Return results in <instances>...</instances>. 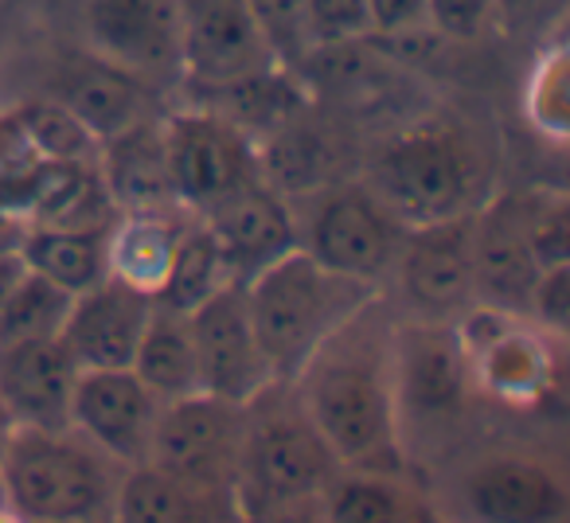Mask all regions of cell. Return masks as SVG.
<instances>
[{
  "instance_id": "cell-1",
  "label": "cell",
  "mask_w": 570,
  "mask_h": 523,
  "mask_svg": "<svg viewBox=\"0 0 570 523\" xmlns=\"http://www.w3.org/2000/svg\"><path fill=\"white\" fill-rule=\"evenodd\" d=\"M395 317L399 313L387 305V294L372 297L289 379L305 414L344 468H411L399 437L391 379Z\"/></svg>"
},
{
  "instance_id": "cell-2",
  "label": "cell",
  "mask_w": 570,
  "mask_h": 523,
  "mask_svg": "<svg viewBox=\"0 0 570 523\" xmlns=\"http://www.w3.org/2000/svg\"><path fill=\"white\" fill-rule=\"evenodd\" d=\"M360 176L403 227L476 211L492 196L481 141L442 114H422L391 129L367 152Z\"/></svg>"
},
{
  "instance_id": "cell-3",
  "label": "cell",
  "mask_w": 570,
  "mask_h": 523,
  "mask_svg": "<svg viewBox=\"0 0 570 523\" xmlns=\"http://www.w3.org/2000/svg\"><path fill=\"white\" fill-rule=\"evenodd\" d=\"M341 468L289 383H269L243 406V442L230 481V507L243 523H266L313 500Z\"/></svg>"
},
{
  "instance_id": "cell-4",
  "label": "cell",
  "mask_w": 570,
  "mask_h": 523,
  "mask_svg": "<svg viewBox=\"0 0 570 523\" xmlns=\"http://www.w3.org/2000/svg\"><path fill=\"white\" fill-rule=\"evenodd\" d=\"M380 294L383 289L321 266L305 250L282 254L266 270L243 282L254 336L277 383L294 379L313 352Z\"/></svg>"
},
{
  "instance_id": "cell-5",
  "label": "cell",
  "mask_w": 570,
  "mask_h": 523,
  "mask_svg": "<svg viewBox=\"0 0 570 523\" xmlns=\"http://www.w3.org/2000/svg\"><path fill=\"white\" fill-rule=\"evenodd\" d=\"M126 468L79 430L17 426L0 453V496L24 523H114Z\"/></svg>"
},
{
  "instance_id": "cell-6",
  "label": "cell",
  "mask_w": 570,
  "mask_h": 523,
  "mask_svg": "<svg viewBox=\"0 0 570 523\" xmlns=\"http://www.w3.org/2000/svg\"><path fill=\"white\" fill-rule=\"evenodd\" d=\"M391 379L406 465H414V453L426 445H445V434L465 426L481 403L453 320L395 317Z\"/></svg>"
},
{
  "instance_id": "cell-7",
  "label": "cell",
  "mask_w": 570,
  "mask_h": 523,
  "mask_svg": "<svg viewBox=\"0 0 570 523\" xmlns=\"http://www.w3.org/2000/svg\"><path fill=\"white\" fill-rule=\"evenodd\" d=\"M430 512L434 523H567L570 484L547 453L492 445L450 468Z\"/></svg>"
},
{
  "instance_id": "cell-8",
  "label": "cell",
  "mask_w": 570,
  "mask_h": 523,
  "mask_svg": "<svg viewBox=\"0 0 570 523\" xmlns=\"http://www.w3.org/2000/svg\"><path fill=\"white\" fill-rule=\"evenodd\" d=\"M453 333L481 403L531 414L562 395V341L531 317L473 302L453 320Z\"/></svg>"
},
{
  "instance_id": "cell-9",
  "label": "cell",
  "mask_w": 570,
  "mask_h": 523,
  "mask_svg": "<svg viewBox=\"0 0 570 523\" xmlns=\"http://www.w3.org/2000/svg\"><path fill=\"white\" fill-rule=\"evenodd\" d=\"M289 204L297 219V250L344 278H356L375 289L387 286L391 262L403 246L406 227L367 188L364 176L328 180Z\"/></svg>"
},
{
  "instance_id": "cell-10",
  "label": "cell",
  "mask_w": 570,
  "mask_h": 523,
  "mask_svg": "<svg viewBox=\"0 0 570 523\" xmlns=\"http://www.w3.org/2000/svg\"><path fill=\"white\" fill-rule=\"evenodd\" d=\"M165 149L176 204L188 215H204L235 191L262 180L258 145L235 121L204 102L165 110Z\"/></svg>"
},
{
  "instance_id": "cell-11",
  "label": "cell",
  "mask_w": 570,
  "mask_h": 523,
  "mask_svg": "<svg viewBox=\"0 0 570 523\" xmlns=\"http://www.w3.org/2000/svg\"><path fill=\"white\" fill-rule=\"evenodd\" d=\"M387 286L403 302V317L458 320L476 302L473 274V211L442 223L406 227L391 262ZM383 286V294H387Z\"/></svg>"
},
{
  "instance_id": "cell-12",
  "label": "cell",
  "mask_w": 570,
  "mask_h": 523,
  "mask_svg": "<svg viewBox=\"0 0 570 523\" xmlns=\"http://www.w3.org/2000/svg\"><path fill=\"white\" fill-rule=\"evenodd\" d=\"M238 442H243V406L199 391V395L160 403L145 465L165 468L168 476L207 492V496L230 500Z\"/></svg>"
},
{
  "instance_id": "cell-13",
  "label": "cell",
  "mask_w": 570,
  "mask_h": 523,
  "mask_svg": "<svg viewBox=\"0 0 570 523\" xmlns=\"http://www.w3.org/2000/svg\"><path fill=\"white\" fill-rule=\"evenodd\" d=\"M82 40L149 90L184 82L176 0H82Z\"/></svg>"
},
{
  "instance_id": "cell-14",
  "label": "cell",
  "mask_w": 570,
  "mask_h": 523,
  "mask_svg": "<svg viewBox=\"0 0 570 523\" xmlns=\"http://www.w3.org/2000/svg\"><path fill=\"white\" fill-rule=\"evenodd\" d=\"M176 20L184 82L199 95L243 82L266 67H282L269 56L246 0H176Z\"/></svg>"
},
{
  "instance_id": "cell-15",
  "label": "cell",
  "mask_w": 570,
  "mask_h": 523,
  "mask_svg": "<svg viewBox=\"0 0 570 523\" xmlns=\"http://www.w3.org/2000/svg\"><path fill=\"white\" fill-rule=\"evenodd\" d=\"M188 317H191V341H196L199 391L204 395L246 406L269 383H277L274 372H269L266 352H262L258 336H254L243 282L219 289L212 302L191 309Z\"/></svg>"
},
{
  "instance_id": "cell-16",
  "label": "cell",
  "mask_w": 570,
  "mask_h": 523,
  "mask_svg": "<svg viewBox=\"0 0 570 523\" xmlns=\"http://www.w3.org/2000/svg\"><path fill=\"white\" fill-rule=\"evenodd\" d=\"M157 414L160 398L129 367L79 372L71 398V430H79L121 468H137L149 461Z\"/></svg>"
},
{
  "instance_id": "cell-17",
  "label": "cell",
  "mask_w": 570,
  "mask_h": 523,
  "mask_svg": "<svg viewBox=\"0 0 570 523\" xmlns=\"http://www.w3.org/2000/svg\"><path fill=\"white\" fill-rule=\"evenodd\" d=\"M157 297L137 294L126 282L106 274L98 286L71 297L63 320V348L79 364V372H110V367H134L137 344L149 325Z\"/></svg>"
},
{
  "instance_id": "cell-18",
  "label": "cell",
  "mask_w": 570,
  "mask_h": 523,
  "mask_svg": "<svg viewBox=\"0 0 570 523\" xmlns=\"http://www.w3.org/2000/svg\"><path fill=\"white\" fill-rule=\"evenodd\" d=\"M98 180L118 215H173L184 211L176 204L173 176H168L165 118L157 110L137 118L134 126L118 129L98 141Z\"/></svg>"
},
{
  "instance_id": "cell-19",
  "label": "cell",
  "mask_w": 570,
  "mask_h": 523,
  "mask_svg": "<svg viewBox=\"0 0 570 523\" xmlns=\"http://www.w3.org/2000/svg\"><path fill=\"white\" fill-rule=\"evenodd\" d=\"M473 274L476 302L508 313H528L539 270L523 230L520 191H497L473 211Z\"/></svg>"
},
{
  "instance_id": "cell-20",
  "label": "cell",
  "mask_w": 570,
  "mask_h": 523,
  "mask_svg": "<svg viewBox=\"0 0 570 523\" xmlns=\"http://www.w3.org/2000/svg\"><path fill=\"white\" fill-rule=\"evenodd\" d=\"M196 219H204V227L219 243L235 282L254 278L258 270H266L269 262L297 250L294 204L282 191L269 188L266 180L235 191V196H227Z\"/></svg>"
},
{
  "instance_id": "cell-21",
  "label": "cell",
  "mask_w": 570,
  "mask_h": 523,
  "mask_svg": "<svg viewBox=\"0 0 570 523\" xmlns=\"http://www.w3.org/2000/svg\"><path fill=\"white\" fill-rule=\"evenodd\" d=\"M79 364L59 336L0 344V403L28 430H67Z\"/></svg>"
},
{
  "instance_id": "cell-22",
  "label": "cell",
  "mask_w": 570,
  "mask_h": 523,
  "mask_svg": "<svg viewBox=\"0 0 570 523\" xmlns=\"http://www.w3.org/2000/svg\"><path fill=\"white\" fill-rule=\"evenodd\" d=\"M51 98L67 106L98 141H106L118 129L134 126L137 118L153 114L149 87L137 82L129 71L98 59L95 51H82L75 59H63V67L51 79Z\"/></svg>"
},
{
  "instance_id": "cell-23",
  "label": "cell",
  "mask_w": 570,
  "mask_h": 523,
  "mask_svg": "<svg viewBox=\"0 0 570 523\" xmlns=\"http://www.w3.org/2000/svg\"><path fill=\"white\" fill-rule=\"evenodd\" d=\"M325 523H434L430 496L406 473L387 468H336L317 492Z\"/></svg>"
},
{
  "instance_id": "cell-24",
  "label": "cell",
  "mask_w": 570,
  "mask_h": 523,
  "mask_svg": "<svg viewBox=\"0 0 570 523\" xmlns=\"http://www.w3.org/2000/svg\"><path fill=\"white\" fill-rule=\"evenodd\" d=\"M313 110H317V102L258 141L262 180L274 191H282L285 199L309 196L321 184L341 180V172H336V160H341L336 137L313 121Z\"/></svg>"
},
{
  "instance_id": "cell-25",
  "label": "cell",
  "mask_w": 570,
  "mask_h": 523,
  "mask_svg": "<svg viewBox=\"0 0 570 523\" xmlns=\"http://www.w3.org/2000/svg\"><path fill=\"white\" fill-rule=\"evenodd\" d=\"M188 211L173 215H118L106 230V274L126 282L137 294L157 297L168 282L176 243L184 235Z\"/></svg>"
},
{
  "instance_id": "cell-26",
  "label": "cell",
  "mask_w": 570,
  "mask_h": 523,
  "mask_svg": "<svg viewBox=\"0 0 570 523\" xmlns=\"http://www.w3.org/2000/svg\"><path fill=\"white\" fill-rule=\"evenodd\" d=\"M129 372H134L160 403L199 395V364H196V341H191L188 313L153 302L149 325H145Z\"/></svg>"
},
{
  "instance_id": "cell-27",
  "label": "cell",
  "mask_w": 570,
  "mask_h": 523,
  "mask_svg": "<svg viewBox=\"0 0 570 523\" xmlns=\"http://www.w3.org/2000/svg\"><path fill=\"white\" fill-rule=\"evenodd\" d=\"M106 230L110 227H28L20 258L32 274L75 297L106 278Z\"/></svg>"
},
{
  "instance_id": "cell-28",
  "label": "cell",
  "mask_w": 570,
  "mask_h": 523,
  "mask_svg": "<svg viewBox=\"0 0 570 523\" xmlns=\"http://www.w3.org/2000/svg\"><path fill=\"white\" fill-rule=\"evenodd\" d=\"M215 496L168 476L157 465L126 468L114 500V523H204Z\"/></svg>"
},
{
  "instance_id": "cell-29",
  "label": "cell",
  "mask_w": 570,
  "mask_h": 523,
  "mask_svg": "<svg viewBox=\"0 0 570 523\" xmlns=\"http://www.w3.org/2000/svg\"><path fill=\"white\" fill-rule=\"evenodd\" d=\"M227 286H235V274H230L227 258H223L212 230L204 227V219L191 215V219L184 223V235H180V243H176L173 270H168V282L157 294V302L168 305V309L191 313L204 302H212V297Z\"/></svg>"
},
{
  "instance_id": "cell-30",
  "label": "cell",
  "mask_w": 570,
  "mask_h": 523,
  "mask_svg": "<svg viewBox=\"0 0 570 523\" xmlns=\"http://www.w3.org/2000/svg\"><path fill=\"white\" fill-rule=\"evenodd\" d=\"M523 114L543 141L562 145L570 134V71H567V40L551 36L539 43L535 63L523 82Z\"/></svg>"
},
{
  "instance_id": "cell-31",
  "label": "cell",
  "mask_w": 570,
  "mask_h": 523,
  "mask_svg": "<svg viewBox=\"0 0 570 523\" xmlns=\"http://www.w3.org/2000/svg\"><path fill=\"white\" fill-rule=\"evenodd\" d=\"M9 110L40 160H95L98 157V137L90 134L59 98L32 95V98H24V102L9 106Z\"/></svg>"
},
{
  "instance_id": "cell-32",
  "label": "cell",
  "mask_w": 570,
  "mask_h": 523,
  "mask_svg": "<svg viewBox=\"0 0 570 523\" xmlns=\"http://www.w3.org/2000/svg\"><path fill=\"white\" fill-rule=\"evenodd\" d=\"M67 309H71V294H63L59 286H51L40 274L28 270L20 278V286L9 294V302L0 305V344L59 336Z\"/></svg>"
},
{
  "instance_id": "cell-33",
  "label": "cell",
  "mask_w": 570,
  "mask_h": 523,
  "mask_svg": "<svg viewBox=\"0 0 570 523\" xmlns=\"http://www.w3.org/2000/svg\"><path fill=\"white\" fill-rule=\"evenodd\" d=\"M523 230L539 270L567 266L570 262V199L562 188H528L520 191Z\"/></svg>"
},
{
  "instance_id": "cell-34",
  "label": "cell",
  "mask_w": 570,
  "mask_h": 523,
  "mask_svg": "<svg viewBox=\"0 0 570 523\" xmlns=\"http://www.w3.org/2000/svg\"><path fill=\"white\" fill-rule=\"evenodd\" d=\"M254 12L262 40H266L269 56L289 71H302L309 59V0H246Z\"/></svg>"
},
{
  "instance_id": "cell-35",
  "label": "cell",
  "mask_w": 570,
  "mask_h": 523,
  "mask_svg": "<svg viewBox=\"0 0 570 523\" xmlns=\"http://www.w3.org/2000/svg\"><path fill=\"white\" fill-rule=\"evenodd\" d=\"M426 24L445 43H481L497 32V0H426Z\"/></svg>"
},
{
  "instance_id": "cell-36",
  "label": "cell",
  "mask_w": 570,
  "mask_h": 523,
  "mask_svg": "<svg viewBox=\"0 0 570 523\" xmlns=\"http://www.w3.org/2000/svg\"><path fill=\"white\" fill-rule=\"evenodd\" d=\"M372 36L367 0H309V43L317 48H344Z\"/></svg>"
},
{
  "instance_id": "cell-37",
  "label": "cell",
  "mask_w": 570,
  "mask_h": 523,
  "mask_svg": "<svg viewBox=\"0 0 570 523\" xmlns=\"http://www.w3.org/2000/svg\"><path fill=\"white\" fill-rule=\"evenodd\" d=\"M570 0H497V32L515 40H551L562 32Z\"/></svg>"
},
{
  "instance_id": "cell-38",
  "label": "cell",
  "mask_w": 570,
  "mask_h": 523,
  "mask_svg": "<svg viewBox=\"0 0 570 523\" xmlns=\"http://www.w3.org/2000/svg\"><path fill=\"white\" fill-rule=\"evenodd\" d=\"M36 160L40 157H36V149L28 145V137L20 134L12 110H0V211L17 215L20 191H24Z\"/></svg>"
},
{
  "instance_id": "cell-39",
  "label": "cell",
  "mask_w": 570,
  "mask_h": 523,
  "mask_svg": "<svg viewBox=\"0 0 570 523\" xmlns=\"http://www.w3.org/2000/svg\"><path fill=\"white\" fill-rule=\"evenodd\" d=\"M523 317L535 320L543 333L567 341V325H570V262L567 266H551L535 278L528 297V313Z\"/></svg>"
},
{
  "instance_id": "cell-40",
  "label": "cell",
  "mask_w": 570,
  "mask_h": 523,
  "mask_svg": "<svg viewBox=\"0 0 570 523\" xmlns=\"http://www.w3.org/2000/svg\"><path fill=\"white\" fill-rule=\"evenodd\" d=\"M367 24L375 43H406L434 36L426 24V0H367Z\"/></svg>"
},
{
  "instance_id": "cell-41",
  "label": "cell",
  "mask_w": 570,
  "mask_h": 523,
  "mask_svg": "<svg viewBox=\"0 0 570 523\" xmlns=\"http://www.w3.org/2000/svg\"><path fill=\"white\" fill-rule=\"evenodd\" d=\"M28 274L24 258H20V250H4L0 254V305L9 302V294L20 286V278Z\"/></svg>"
},
{
  "instance_id": "cell-42",
  "label": "cell",
  "mask_w": 570,
  "mask_h": 523,
  "mask_svg": "<svg viewBox=\"0 0 570 523\" xmlns=\"http://www.w3.org/2000/svg\"><path fill=\"white\" fill-rule=\"evenodd\" d=\"M24 230H28V223L20 219V215L0 211V254L20 250V243H24Z\"/></svg>"
},
{
  "instance_id": "cell-43",
  "label": "cell",
  "mask_w": 570,
  "mask_h": 523,
  "mask_svg": "<svg viewBox=\"0 0 570 523\" xmlns=\"http://www.w3.org/2000/svg\"><path fill=\"white\" fill-rule=\"evenodd\" d=\"M266 523H325V520H321L317 496H313V500H302V504H294V507H285V512L269 515Z\"/></svg>"
},
{
  "instance_id": "cell-44",
  "label": "cell",
  "mask_w": 570,
  "mask_h": 523,
  "mask_svg": "<svg viewBox=\"0 0 570 523\" xmlns=\"http://www.w3.org/2000/svg\"><path fill=\"white\" fill-rule=\"evenodd\" d=\"M9 32H12V9H9V0H0V56L9 48Z\"/></svg>"
},
{
  "instance_id": "cell-45",
  "label": "cell",
  "mask_w": 570,
  "mask_h": 523,
  "mask_svg": "<svg viewBox=\"0 0 570 523\" xmlns=\"http://www.w3.org/2000/svg\"><path fill=\"white\" fill-rule=\"evenodd\" d=\"M12 430H17V422H12V414H9V406L0 403V453H4V445H9V437H12Z\"/></svg>"
},
{
  "instance_id": "cell-46",
  "label": "cell",
  "mask_w": 570,
  "mask_h": 523,
  "mask_svg": "<svg viewBox=\"0 0 570 523\" xmlns=\"http://www.w3.org/2000/svg\"><path fill=\"white\" fill-rule=\"evenodd\" d=\"M0 523H24V515H20L4 496H0Z\"/></svg>"
}]
</instances>
